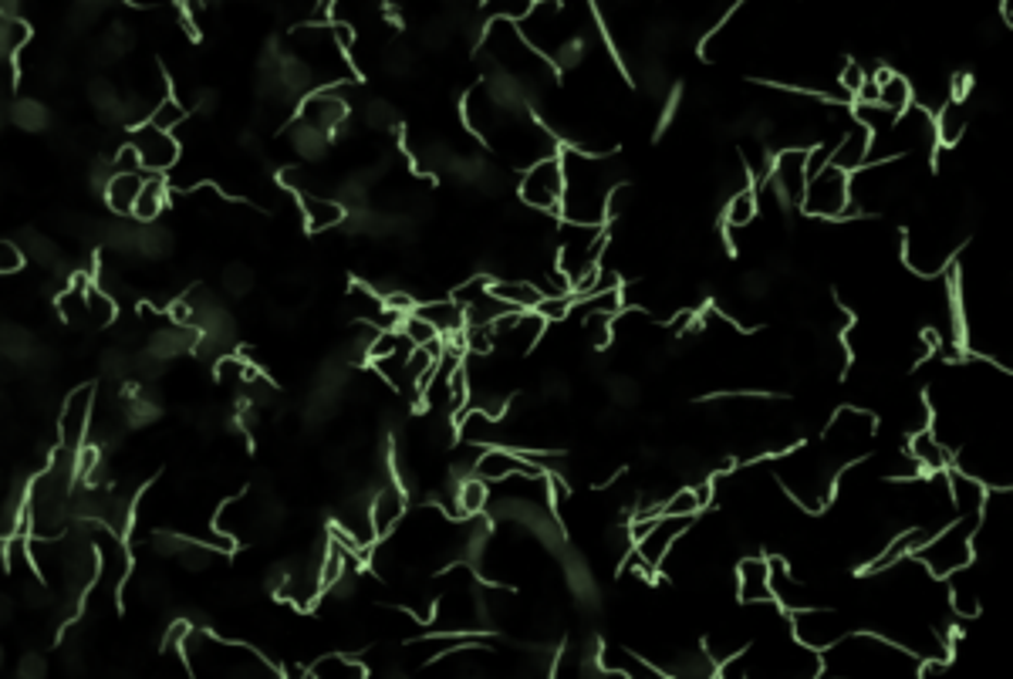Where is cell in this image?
I'll return each mask as SVG.
<instances>
[{"label": "cell", "instance_id": "cell-16", "mask_svg": "<svg viewBox=\"0 0 1013 679\" xmlns=\"http://www.w3.org/2000/svg\"><path fill=\"white\" fill-rule=\"evenodd\" d=\"M412 311L419 318H427L430 325L443 335V342L464 335V329H467V311L456 305L453 298H436V301H427V305H416Z\"/></svg>", "mask_w": 1013, "mask_h": 679}, {"label": "cell", "instance_id": "cell-10", "mask_svg": "<svg viewBox=\"0 0 1013 679\" xmlns=\"http://www.w3.org/2000/svg\"><path fill=\"white\" fill-rule=\"evenodd\" d=\"M767 183L780 197L783 207H801L804 186H807V149H780L770 156Z\"/></svg>", "mask_w": 1013, "mask_h": 679}, {"label": "cell", "instance_id": "cell-14", "mask_svg": "<svg viewBox=\"0 0 1013 679\" xmlns=\"http://www.w3.org/2000/svg\"><path fill=\"white\" fill-rule=\"evenodd\" d=\"M909 460L916 464L919 473H942L953 467V453L946 449V443L926 427V430H916L909 440Z\"/></svg>", "mask_w": 1013, "mask_h": 679}, {"label": "cell", "instance_id": "cell-4", "mask_svg": "<svg viewBox=\"0 0 1013 679\" xmlns=\"http://www.w3.org/2000/svg\"><path fill=\"white\" fill-rule=\"evenodd\" d=\"M801 210L814 220H852V176L828 163L807 180Z\"/></svg>", "mask_w": 1013, "mask_h": 679}, {"label": "cell", "instance_id": "cell-5", "mask_svg": "<svg viewBox=\"0 0 1013 679\" xmlns=\"http://www.w3.org/2000/svg\"><path fill=\"white\" fill-rule=\"evenodd\" d=\"M517 197L524 207H531L534 213H551L561 217V203H565V170H561V152L547 156L541 163L528 166L520 173L517 183Z\"/></svg>", "mask_w": 1013, "mask_h": 679}, {"label": "cell", "instance_id": "cell-12", "mask_svg": "<svg viewBox=\"0 0 1013 679\" xmlns=\"http://www.w3.org/2000/svg\"><path fill=\"white\" fill-rule=\"evenodd\" d=\"M737 598L743 605H770L774 592H770V561L746 555L737 565ZM777 605V602H774Z\"/></svg>", "mask_w": 1013, "mask_h": 679}, {"label": "cell", "instance_id": "cell-18", "mask_svg": "<svg viewBox=\"0 0 1013 679\" xmlns=\"http://www.w3.org/2000/svg\"><path fill=\"white\" fill-rule=\"evenodd\" d=\"M143 186L146 173H112V180L106 183V207L112 213H133Z\"/></svg>", "mask_w": 1013, "mask_h": 679}, {"label": "cell", "instance_id": "cell-9", "mask_svg": "<svg viewBox=\"0 0 1013 679\" xmlns=\"http://www.w3.org/2000/svg\"><path fill=\"white\" fill-rule=\"evenodd\" d=\"M696 517H669V514H656L652 517L648 531L635 541V555L652 568L659 571L669 558V552L676 547V541L693 528Z\"/></svg>", "mask_w": 1013, "mask_h": 679}, {"label": "cell", "instance_id": "cell-21", "mask_svg": "<svg viewBox=\"0 0 1013 679\" xmlns=\"http://www.w3.org/2000/svg\"><path fill=\"white\" fill-rule=\"evenodd\" d=\"M166 197H170L166 176H146V186H143V193H139L133 217H136L139 223H152L162 210H166Z\"/></svg>", "mask_w": 1013, "mask_h": 679}, {"label": "cell", "instance_id": "cell-20", "mask_svg": "<svg viewBox=\"0 0 1013 679\" xmlns=\"http://www.w3.org/2000/svg\"><path fill=\"white\" fill-rule=\"evenodd\" d=\"M308 676H318V679H366L369 676V666L358 663L345 653H329L311 663Z\"/></svg>", "mask_w": 1013, "mask_h": 679}, {"label": "cell", "instance_id": "cell-2", "mask_svg": "<svg viewBox=\"0 0 1013 679\" xmlns=\"http://www.w3.org/2000/svg\"><path fill=\"white\" fill-rule=\"evenodd\" d=\"M561 170H565L561 223L608 226V197L618 186L608 156H592V152L561 146Z\"/></svg>", "mask_w": 1013, "mask_h": 679}, {"label": "cell", "instance_id": "cell-22", "mask_svg": "<svg viewBox=\"0 0 1013 679\" xmlns=\"http://www.w3.org/2000/svg\"><path fill=\"white\" fill-rule=\"evenodd\" d=\"M30 45V24L24 17H4L0 21V51H4L8 69H14L21 51Z\"/></svg>", "mask_w": 1013, "mask_h": 679}, {"label": "cell", "instance_id": "cell-7", "mask_svg": "<svg viewBox=\"0 0 1013 679\" xmlns=\"http://www.w3.org/2000/svg\"><path fill=\"white\" fill-rule=\"evenodd\" d=\"M91 419H95V385L85 382L78 390L69 393L58 416V449L64 453H78L88 443L91 433Z\"/></svg>", "mask_w": 1013, "mask_h": 679}, {"label": "cell", "instance_id": "cell-17", "mask_svg": "<svg viewBox=\"0 0 1013 679\" xmlns=\"http://www.w3.org/2000/svg\"><path fill=\"white\" fill-rule=\"evenodd\" d=\"M490 295L504 301L510 311H534L541 301V291L531 277H501L490 281Z\"/></svg>", "mask_w": 1013, "mask_h": 679}, {"label": "cell", "instance_id": "cell-26", "mask_svg": "<svg viewBox=\"0 0 1013 679\" xmlns=\"http://www.w3.org/2000/svg\"><path fill=\"white\" fill-rule=\"evenodd\" d=\"M571 308H575V295H565V298H541L534 311L544 321H565L571 314Z\"/></svg>", "mask_w": 1013, "mask_h": 679}, {"label": "cell", "instance_id": "cell-6", "mask_svg": "<svg viewBox=\"0 0 1013 679\" xmlns=\"http://www.w3.org/2000/svg\"><path fill=\"white\" fill-rule=\"evenodd\" d=\"M788 626H791V635H794L801 645H807V650H814V653L828 650V645L838 642L844 632H852V629H848V622H844L841 612L821 608V605L788 612Z\"/></svg>", "mask_w": 1013, "mask_h": 679}, {"label": "cell", "instance_id": "cell-15", "mask_svg": "<svg viewBox=\"0 0 1013 679\" xmlns=\"http://www.w3.org/2000/svg\"><path fill=\"white\" fill-rule=\"evenodd\" d=\"M875 85H878V109H886L889 115H902L905 109H912L916 102V85H912L902 72H892V69H878L875 75Z\"/></svg>", "mask_w": 1013, "mask_h": 679}, {"label": "cell", "instance_id": "cell-25", "mask_svg": "<svg viewBox=\"0 0 1013 679\" xmlns=\"http://www.w3.org/2000/svg\"><path fill=\"white\" fill-rule=\"evenodd\" d=\"M700 510H706V507H703L696 487H682L669 501L659 504V514H669V517H700Z\"/></svg>", "mask_w": 1013, "mask_h": 679}, {"label": "cell", "instance_id": "cell-24", "mask_svg": "<svg viewBox=\"0 0 1013 679\" xmlns=\"http://www.w3.org/2000/svg\"><path fill=\"white\" fill-rule=\"evenodd\" d=\"M399 332H403V335H406L416 348H433V345H443V335L430 325L427 318H419L416 311H409V314L403 318Z\"/></svg>", "mask_w": 1013, "mask_h": 679}, {"label": "cell", "instance_id": "cell-3", "mask_svg": "<svg viewBox=\"0 0 1013 679\" xmlns=\"http://www.w3.org/2000/svg\"><path fill=\"white\" fill-rule=\"evenodd\" d=\"M979 528V517H953L950 524H942L916 555V558L936 581H946L953 571L966 568L973 555V534Z\"/></svg>", "mask_w": 1013, "mask_h": 679}, {"label": "cell", "instance_id": "cell-27", "mask_svg": "<svg viewBox=\"0 0 1013 679\" xmlns=\"http://www.w3.org/2000/svg\"><path fill=\"white\" fill-rule=\"evenodd\" d=\"M24 264H27V257H24V250H21L14 240L0 244V274H14V271H21Z\"/></svg>", "mask_w": 1013, "mask_h": 679}, {"label": "cell", "instance_id": "cell-19", "mask_svg": "<svg viewBox=\"0 0 1013 679\" xmlns=\"http://www.w3.org/2000/svg\"><path fill=\"white\" fill-rule=\"evenodd\" d=\"M757 213H761V203H757L754 186H740L733 197L727 200V207H724V226L737 234V231H743V226L754 223Z\"/></svg>", "mask_w": 1013, "mask_h": 679}, {"label": "cell", "instance_id": "cell-23", "mask_svg": "<svg viewBox=\"0 0 1013 679\" xmlns=\"http://www.w3.org/2000/svg\"><path fill=\"white\" fill-rule=\"evenodd\" d=\"M189 119V109L183 106V99H176L173 91H166L162 99L152 106V112H149V125H156V128H162V133H173V128H180L183 122Z\"/></svg>", "mask_w": 1013, "mask_h": 679}, {"label": "cell", "instance_id": "cell-11", "mask_svg": "<svg viewBox=\"0 0 1013 679\" xmlns=\"http://www.w3.org/2000/svg\"><path fill=\"white\" fill-rule=\"evenodd\" d=\"M406 504H409V491L399 477H388L382 487L372 494L369 510H372V528L379 538H388L399 528V521L406 517Z\"/></svg>", "mask_w": 1013, "mask_h": 679}, {"label": "cell", "instance_id": "cell-28", "mask_svg": "<svg viewBox=\"0 0 1013 679\" xmlns=\"http://www.w3.org/2000/svg\"><path fill=\"white\" fill-rule=\"evenodd\" d=\"M115 173H143V159H139V152H136L133 146L119 149V156H115Z\"/></svg>", "mask_w": 1013, "mask_h": 679}, {"label": "cell", "instance_id": "cell-13", "mask_svg": "<svg viewBox=\"0 0 1013 679\" xmlns=\"http://www.w3.org/2000/svg\"><path fill=\"white\" fill-rule=\"evenodd\" d=\"M298 203L308 234H329L348 220V207L332 197H321V193H305V197H298Z\"/></svg>", "mask_w": 1013, "mask_h": 679}, {"label": "cell", "instance_id": "cell-8", "mask_svg": "<svg viewBox=\"0 0 1013 679\" xmlns=\"http://www.w3.org/2000/svg\"><path fill=\"white\" fill-rule=\"evenodd\" d=\"M128 146H133L143 159V173L146 176H166L176 163H180V139L173 133H162V128L143 122L128 133Z\"/></svg>", "mask_w": 1013, "mask_h": 679}, {"label": "cell", "instance_id": "cell-1", "mask_svg": "<svg viewBox=\"0 0 1013 679\" xmlns=\"http://www.w3.org/2000/svg\"><path fill=\"white\" fill-rule=\"evenodd\" d=\"M821 656V672L828 676H916L919 656L878 632H844Z\"/></svg>", "mask_w": 1013, "mask_h": 679}]
</instances>
